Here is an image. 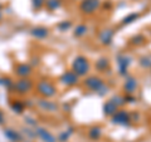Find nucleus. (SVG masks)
Listing matches in <instances>:
<instances>
[{
  "label": "nucleus",
  "instance_id": "nucleus-1",
  "mask_svg": "<svg viewBox=\"0 0 151 142\" xmlns=\"http://www.w3.org/2000/svg\"><path fill=\"white\" fill-rule=\"evenodd\" d=\"M89 69H91V64H89L88 59L83 55H78L76 57L73 63H72V70L78 75V77H83L86 75Z\"/></svg>",
  "mask_w": 151,
  "mask_h": 142
},
{
  "label": "nucleus",
  "instance_id": "nucleus-2",
  "mask_svg": "<svg viewBox=\"0 0 151 142\" xmlns=\"http://www.w3.org/2000/svg\"><path fill=\"white\" fill-rule=\"evenodd\" d=\"M37 91L43 97H53L57 93L55 87L50 82H48V80H40L37 84Z\"/></svg>",
  "mask_w": 151,
  "mask_h": 142
},
{
  "label": "nucleus",
  "instance_id": "nucleus-3",
  "mask_svg": "<svg viewBox=\"0 0 151 142\" xmlns=\"http://www.w3.org/2000/svg\"><path fill=\"white\" fill-rule=\"evenodd\" d=\"M113 125H119V126H129L131 122V116L129 115V112L125 110L117 111L115 115H112L111 118Z\"/></svg>",
  "mask_w": 151,
  "mask_h": 142
},
{
  "label": "nucleus",
  "instance_id": "nucleus-4",
  "mask_svg": "<svg viewBox=\"0 0 151 142\" xmlns=\"http://www.w3.org/2000/svg\"><path fill=\"white\" fill-rule=\"evenodd\" d=\"M100 5H101V0H83L79 8H81L82 13L84 14H93L100 8Z\"/></svg>",
  "mask_w": 151,
  "mask_h": 142
},
{
  "label": "nucleus",
  "instance_id": "nucleus-5",
  "mask_svg": "<svg viewBox=\"0 0 151 142\" xmlns=\"http://www.w3.org/2000/svg\"><path fill=\"white\" fill-rule=\"evenodd\" d=\"M33 88V83L30 79L28 78H22L17 80L15 83H14V89L18 92V93H28Z\"/></svg>",
  "mask_w": 151,
  "mask_h": 142
},
{
  "label": "nucleus",
  "instance_id": "nucleus-6",
  "mask_svg": "<svg viewBox=\"0 0 151 142\" xmlns=\"http://www.w3.org/2000/svg\"><path fill=\"white\" fill-rule=\"evenodd\" d=\"M84 86L87 88H89L91 91L98 93V91L105 86V83H103V80L98 77H88L86 80H84Z\"/></svg>",
  "mask_w": 151,
  "mask_h": 142
},
{
  "label": "nucleus",
  "instance_id": "nucleus-7",
  "mask_svg": "<svg viewBox=\"0 0 151 142\" xmlns=\"http://www.w3.org/2000/svg\"><path fill=\"white\" fill-rule=\"evenodd\" d=\"M78 75L76 74L73 70H68V72H65L62 74V77H60V82L65 86H74V84L78 83Z\"/></svg>",
  "mask_w": 151,
  "mask_h": 142
},
{
  "label": "nucleus",
  "instance_id": "nucleus-8",
  "mask_svg": "<svg viewBox=\"0 0 151 142\" xmlns=\"http://www.w3.org/2000/svg\"><path fill=\"white\" fill-rule=\"evenodd\" d=\"M117 63H119V70H120V74L121 75H126V72H127V68L131 63V59L129 57L126 55H120L117 58Z\"/></svg>",
  "mask_w": 151,
  "mask_h": 142
},
{
  "label": "nucleus",
  "instance_id": "nucleus-9",
  "mask_svg": "<svg viewBox=\"0 0 151 142\" xmlns=\"http://www.w3.org/2000/svg\"><path fill=\"white\" fill-rule=\"evenodd\" d=\"M137 80H136L134 77H127L125 80V84H124V88L127 94H134L135 91L137 89Z\"/></svg>",
  "mask_w": 151,
  "mask_h": 142
},
{
  "label": "nucleus",
  "instance_id": "nucleus-10",
  "mask_svg": "<svg viewBox=\"0 0 151 142\" xmlns=\"http://www.w3.org/2000/svg\"><path fill=\"white\" fill-rule=\"evenodd\" d=\"M35 133L40 137V140L43 141V142H57L55 137L52 135L49 131H47V130H44V128H42V127H38L37 131H35Z\"/></svg>",
  "mask_w": 151,
  "mask_h": 142
},
{
  "label": "nucleus",
  "instance_id": "nucleus-11",
  "mask_svg": "<svg viewBox=\"0 0 151 142\" xmlns=\"http://www.w3.org/2000/svg\"><path fill=\"white\" fill-rule=\"evenodd\" d=\"M112 38H113V30H111V29H105V30L101 33L100 40H101L102 44L108 45V44H111Z\"/></svg>",
  "mask_w": 151,
  "mask_h": 142
},
{
  "label": "nucleus",
  "instance_id": "nucleus-12",
  "mask_svg": "<svg viewBox=\"0 0 151 142\" xmlns=\"http://www.w3.org/2000/svg\"><path fill=\"white\" fill-rule=\"evenodd\" d=\"M15 70H17V74L19 75V77H22V78H24V77H28V75L30 74V72H32V68L29 67L28 64H18L17 65V68H15Z\"/></svg>",
  "mask_w": 151,
  "mask_h": 142
},
{
  "label": "nucleus",
  "instance_id": "nucleus-13",
  "mask_svg": "<svg viewBox=\"0 0 151 142\" xmlns=\"http://www.w3.org/2000/svg\"><path fill=\"white\" fill-rule=\"evenodd\" d=\"M48 34H49L48 29H47V28H43V27H37L32 30V35L38 38V39H44V38L48 37Z\"/></svg>",
  "mask_w": 151,
  "mask_h": 142
},
{
  "label": "nucleus",
  "instance_id": "nucleus-14",
  "mask_svg": "<svg viewBox=\"0 0 151 142\" xmlns=\"http://www.w3.org/2000/svg\"><path fill=\"white\" fill-rule=\"evenodd\" d=\"M117 107L115 103H113L111 99L110 101H107L105 105H103V113H105L106 116H112V115H115V113L117 112Z\"/></svg>",
  "mask_w": 151,
  "mask_h": 142
},
{
  "label": "nucleus",
  "instance_id": "nucleus-15",
  "mask_svg": "<svg viewBox=\"0 0 151 142\" xmlns=\"http://www.w3.org/2000/svg\"><path fill=\"white\" fill-rule=\"evenodd\" d=\"M4 135H5V137L10 142H19L22 140L20 135H19L17 131L12 130V128H5V130H4Z\"/></svg>",
  "mask_w": 151,
  "mask_h": 142
},
{
  "label": "nucleus",
  "instance_id": "nucleus-16",
  "mask_svg": "<svg viewBox=\"0 0 151 142\" xmlns=\"http://www.w3.org/2000/svg\"><path fill=\"white\" fill-rule=\"evenodd\" d=\"M96 68L98 72H105L106 69L110 68V60L107 58H100L96 62Z\"/></svg>",
  "mask_w": 151,
  "mask_h": 142
},
{
  "label": "nucleus",
  "instance_id": "nucleus-17",
  "mask_svg": "<svg viewBox=\"0 0 151 142\" xmlns=\"http://www.w3.org/2000/svg\"><path fill=\"white\" fill-rule=\"evenodd\" d=\"M39 106L43 108V110L48 111V112H54L57 111V105L50 101H45V99H42V101H39Z\"/></svg>",
  "mask_w": 151,
  "mask_h": 142
},
{
  "label": "nucleus",
  "instance_id": "nucleus-18",
  "mask_svg": "<svg viewBox=\"0 0 151 142\" xmlns=\"http://www.w3.org/2000/svg\"><path fill=\"white\" fill-rule=\"evenodd\" d=\"M101 135H102V131H101L100 127H92V128L88 131V137L91 140H93V141L100 140Z\"/></svg>",
  "mask_w": 151,
  "mask_h": 142
},
{
  "label": "nucleus",
  "instance_id": "nucleus-19",
  "mask_svg": "<svg viewBox=\"0 0 151 142\" xmlns=\"http://www.w3.org/2000/svg\"><path fill=\"white\" fill-rule=\"evenodd\" d=\"M45 5L49 10H55V9H58L60 6V0H47Z\"/></svg>",
  "mask_w": 151,
  "mask_h": 142
},
{
  "label": "nucleus",
  "instance_id": "nucleus-20",
  "mask_svg": "<svg viewBox=\"0 0 151 142\" xmlns=\"http://www.w3.org/2000/svg\"><path fill=\"white\" fill-rule=\"evenodd\" d=\"M12 110L17 113H23V111H24V105L19 101H15L12 103Z\"/></svg>",
  "mask_w": 151,
  "mask_h": 142
},
{
  "label": "nucleus",
  "instance_id": "nucleus-21",
  "mask_svg": "<svg viewBox=\"0 0 151 142\" xmlns=\"http://www.w3.org/2000/svg\"><path fill=\"white\" fill-rule=\"evenodd\" d=\"M140 18V14H137V13H132V14H130V15H127V16H125L124 18V24H130V23H132V22H135L136 19H139Z\"/></svg>",
  "mask_w": 151,
  "mask_h": 142
},
{
  "label": "nucleus",
  "instance_id": "nucleus-22",
  "mask_svg": "<svg viewBox=\"0 0 151 142\" xmlns=\"http://www.w3.org/2000/svg\"><path fill=\"white\" fill-rule=\"evenodd\" d=\"M87 33V27L86 25H78V27H76V30H74V35L76 37H83L84 34Z\"/></svg>",
  "mask_w": 151,
  "mask_h": 142
},
{
  "label": "nucleus",
  "instance_id": "nucleus-23",
  "mask_svg": "<svg viewBox=\"0 0 151 142\" xmlns=\"http://www.w3.org/2000/svg\"><path fill=\"white\" fill-rule=\"evenodd\" d=\"M111 101L115 103V105L117 106V107H120V106H124L125 105V97H122V96H113L112 98H111Z\"/></svg>",
  "mask_w": 151,
  "mask_h": 142
},
{
  "label": "nucleus",
  "instance_id": "nucleus-24",
  "mask_svg": "<svg viewBox=\"0 0 151 142\" xmlns=\"http://www.w3.org/2000/svg\"><path fill=\"white\" fill-rule=\"evenodd\" d=\"M70 27H72V23H70V22H63V23H60V24L58 25L59 30H62V32H64V30L69 29Z\"/></svg>",
  "mask_w": 151,
  "mask_h": 142
},
{
  "label": "nucleus",
  "instance_id": "nucleus-25",
  "mask_svg": "<svg viewBox=\"0 0 151 142\" xmlns=\"http://www.w3.org/2000/svg\"><path fill=\"white\" fill-rule=\"evenodd\" d=\"M70 133H72V128H70L68 132H63V133H60L59 135V141L60 142H65V141L68 140V137H69Z\"/></svg>",
  "mask_w": 151,
  "mask_h": 142
},
{
  "label": "nucleus",
  "instance_id": "nucleus-26",
  "mask_svg": "<svg viewBox=\"0 0 151 142\" xmlns=\"http://www.w3.org/2000/svg\"><path fill=\"white\" fill-rule=\"evenodd\" d=\"M45 4V0H33V5H34L35 9L42 8Z\"/></svg>",
  "mask_w": 151,
  "mask_h": 142
},
{
  "label": "nucleus",
  "instance_id": "nucleus-27",
  "mask_svg": "<svg viewBox=\"0 0 151 142\" xmlns=\"http://www.w3.org/2000/svg\"><path fill=\"white\" fill-rule=\"evenodd\" d=\"M144 40H145V38L142 35H137V37L132 38V43H135V44H141Z\"/></svg>",
  "mask_w": 151,
  "mask_h": 142
},
{
  "label": "nucleus",
  "instance_id": "nucleus-28",
  "mask_svg": "<svg viewBox=\"0 0 151 142\" xmlns=\"http://www.w3.org/2000/svg\"><path fill=\"white\" fill-rule=\"evenodd\" d=\"M140 63H141L142 67H150V65H151V62H150L149 58H142L140 60Z\"/></svg>",
  "mask_w": 151,
  "mask_h": 142
},
{
  "label": "nucleus",
  "instance_id": "nucleus-29",
  "mask_svg": "<svg viewBox=\"0 0 151 142\" xmlns=\"http://www.w3.org/2000/svg\"><path fill=\"white\" fill-rule=\"evenodd\" d=\"M25 120H27V122H28V123H29V125H32V126H35V125H37V122H33L34 120H32L30 117H25Z\"/></svg>",
  "mask_w": 151,
  "mask_h": 142
},
{
  "label": "nucleus",
  "instance_id": "nucleus-30",
  "mask_svg": "<svg viewBox=\"0 0 151 142\" xmlns=\"http://www.w3.org/2000/svg\"><path fill=\"white\" fill-rule=\"evenodd\" d=\"M4 122H5V116H4V113L0 111V125H3Z\"/></svg>",
  "mask_w": 151,
  "mask_h": 142
}]
</instances>
